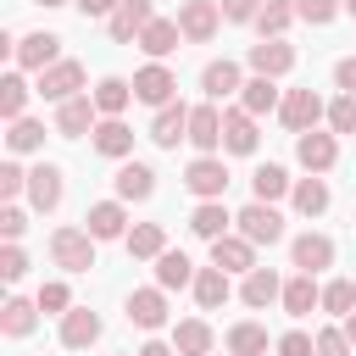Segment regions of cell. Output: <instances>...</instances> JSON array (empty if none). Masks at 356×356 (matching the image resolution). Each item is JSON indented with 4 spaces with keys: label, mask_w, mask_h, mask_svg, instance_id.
Listing matches in <instances>:
<instances>
[{
    "label": "cell",
    "mask_w": 356,
    "mask_h": 356,
    "mask_svg": "<svg viewBox=\"0 0 356 356\" xmlns=\"http://www.w3.org/2000/svg\"><path fill=\"white\" fill-rule=\"evenodd\" d=\"M273 350H278V356H317V339H312V334H300V328H289Z\"/></svg>",
    "instance_id": "obj_48"
},
{
    "label": "cell",
    "mask_w": 356,
    "mask_h": 356,
    "mask_svg": "<svg viewBox=\"0 0 356 356\" xmlns=\"http://www.w3.org/2000/svg\"><path fill=\"white\" fill-rule=\"evenodd\" d=\"M189 289H195V300H200V312H217V306H222V300L234 295V289H228V273H222V267H200Z\"/></svg>",
    "instance_id": "obj_31"
},
{
    "label": "cell",
    "mask_w": 356,
    "mask_h": 356,
    "mask_svg": "<svg viewBox=\"0 0 356 356\" xmlns=\"http://www.w3.org/2000/svg\"><path fill=\"white\" fill-rule=\"evenodd\" d=\"M261 6H267V0H222V17H228V22H256Z\"/></svg>",
    "instance_id": "obj_51"
},
{
    "label": "cell",
    "mask_w": 356,
    "mask_h": 356,
    "mask_svg": "<svg viewBox=\"0 0 356 356\" xmlns=\"http://www.w3.org/2000/svg\"><path fill=\"white\" fill-rule=\"evenodd\" d=\"M217 22H222V6H217V0H184V6H178V33H184L189 44H206V39L217 33Z\"/></svg>",
    "instance_id": "obj_5"
},
{
    "label": "cell",
    "mask_w": 356,
    "mask_h": 356,
    "mask_svg": "<svg viewBox=\"0 0 356 356\" xmlns=\"http://www.w3.org/2000/svg\"><path fill=\"white\" fill-rule=\"evenodd\" d=\"M156 22V6L150 0H117V11L106 17V28H111V39L117 44H139V33Z\"/></svg>",
    "instance_id": "obj_4"
},
{
    "label": "cell",
    "mask_w": 356,
    "mask_h": 356,
    "mask_svg": "<svg viewBox=\"0 0 356 356\" xmlns=\"http://www.w3.org/2000/svg\"><path fill=\"white\" fill-rule=\"evenodd\" d=\"M178 39H184V33H178V17H156V22L139 33V50H145L150 61H161V56L178 50Z\"/></svg>",
    "instance_id": "obj_23"
},
{
    "label": "cell",
    "mask_w": 356,
    "mask_h": 356,
    "mask_svg": "<svg viewBox=\"0 0 356 356\" xmlns=\"http://www.w3.org/2000/svg\"><path fill=\"white\" fill-rule=\"evenodd\" d=\"M356 345L345 339V328H317V356H350Z\"/></svg>",
    "instance_id": "obj_49"
},
{
    "label": "cell",
    "mask_w": 356,
    "mask_h": 356,
    "mask_svg": "<svg viewBox=\"0 0 356 356\" xmlns=\"http://www.w3.org/2000/svg\"><path fill=\"white\" fill-rule=\"evenodd\" d=\"M328 128H334V134H356V95L328 100Z\"/></svg>",
    "instance_id": "obj_44"
},
{
    "label": "cell",
    "mask_w": 356,
    "mask_h": 356,
    "mask_svg": "<svg viewBox=\"0 0 356 356\" xmlns=\"http://www.w3.org/2000/svg\"><path fill=\"white\" fill-rule=\"evenodd\" d=\"M39 95L56 100V106L72 100V95H83V67H78V61H56V67H44V72H39Z\"/></svg>",
    "instance_id": "obj_12"
},
{
    "label": "cell",
    "mask_w": 356,
    "mask_h": 356,
    "mask_svg": "<svg viewBox=\"0 0 356 356\" xmlns=\"http://www.w3.org/2000/svg\"><path fill=\"white\" fill-rule=\"evenodd\" d=\"M95 339H100V317H95L89 306H72V312L61 317V345H67V350H89Z\"/></svg>",
    "instance_id": "obj_20"
},
{
    "label": "cell",
    "mask_w": 356,
    "mask_h": 356,
    "mask_svg": "<svg viewBox=\"0 0 356 356\" xmlns=\"http://www.w3.org/2000/svg\"><path fill=\"white\" fill-rule=\"evenodd\" d=\"M295 161L306 167V172H328L334 161H339V134H295Z\"/></svg>",
    "instance_id": "obj_6"
},
{
    "label": "cell",
    "mask_w": 356,
    "mask_h": 356,
    "mask_svg": "<svg viewBox=\"0 0 356 356\" xmlns=\"http://www.w3.org/2000/svg\"><path fill=\"white\" fill-rule=\"evenodd\" d=\"M256 117L245 111V106H234V111H222V150H234V156H250L256 150Z\"/></svg>",
    "instance_id": "obj_19"
},
{
    "label": "cell",
    "mask_w": 356,
    "mask_h": 356,
    "mask_svg": "<svg viewBox=\"0 0 356 356\" xmlns=\"http://www.w3.org/2000/svg\"><path fill=\"white\" fill-rule=\"evenodd\" d=\"M239 106H245L250 117H267V111H278V106H284V89H278V78H250V83L239 89Z\"/></svg>",
    "instance_id": "obj_25"
},
{
    "label": "cell",
    "mask_w": 356,
    "mask_h": 356,
    "mask_svg": "<svg viewBox=\"0 0 356 356\" xmlns=\"http://www.w3.org/2000/svg\"><path fill=\"white\" fill-rule=\"evenodd\" d=\"M234 222H239V234H245L250 245H278V239H284V217H278V206H267V200H250Z\"/></svg>",
    "instance_id": "obj_3"
},
{
    "label": "cell",
    "mask_w": 356,
    "mask_h": 356,
    "mask_svg": "<svg viewBox=\"0 0 356 356\" xmlns=\"http://www.w3.org/2000/svg\"><path fill=\"white\" fill-rule=\"evenodd\" d=\"M150 139H156L161 150H172L178 139H189V106H178V100H172V106H161V111H156V122H150Z\"/></svg>",
    "instance_id": "obj_21"
},
{
    "label": "cell",
    "mask_w": 356,
    "mask_h": 356,
    "mask_svg": "<svg viewBox=\"0 0 356 356\" xmlns=\"http://www.w3.org/2000/svg\"><path fill=\"white\" fill-rule=\"evenodd\" d=\"M95 150L111 156V161H128V156H134V128H128L122 117H106V122L95 128Z\"/></svg>",
    "instance_id": "obj_22"
},
{
    "label": "cell",
    "mask_w": 356,
    "mask_h": 356,
    "mask_svg": "<svg viewBox=\"0 0 356 356\" xmlns=\"http://www.w3.org/2000/svg\"><path fill=\"white\" fill-rule=\"evenodd\" d=\"M22 228H28V211H22L17 200H6V206H0V234H6V245H17Z\"/></svg>",
    "instance_id": "obj_46"
},
{
    "label": "cell",
    "mask_w": 356,
    "mask_h": 356,
    "mask_svg": "<svg viewBox=\"0 0 356 356\" xmlns=\"http://www.w3.org/2000/svg\"><path fill=\"white\" fill-rule=\"evenodd\" d=\"M128 100H134V83H128V78H100V83H95V111H100V117H122Z\"/></svg>",
    "instance_id": "obj_36"
},
{
    "label": "cell",
    "mask_w": 356,
    "mask_h": 356,
    "mask_svg": "<svg viewBox=\"0 0 356 356\" xmlns=\"http://www.w3.org/2000/svg\"><path fill=\"white\" fill-rule=\"evenodd\" d=\"M211 267H222V273H256V245L245 234H222V239H211Z\"/></svg>",
    "instance_id": "obj_13"
},
{
    "label": "cell",
    "mask_w": 356,
    "mask_h": 356,
    "mask_svg": "<svg viewBox=\"0 0 356 356\" xmlns=\"http://www.w3.org/2000/svg\"><path fill=\"white\" fill-rule=\"evenodd\" d=\"M323 312H334V317H350V312H356V284H350V278H334V284H323Z\"/></svg>",
    "instance_id": "obj_42"
},
{
    "label": "cell",
    "mask_w": 356,
    "mask_h": 356,
    "mask_svg": "<svg viewBox=\"0 0 356 356\" xmlns=\"http://www.w3.org/2000/svg\"><path fill=\"white\" fill-rule=\"evenodd\" d=\"M228 222H234V217H228V206H222V200H200V206L189 211V228H195L200 239H222V234H228Z\"/></svg>",
    "instance_id": "obj_33"
},
{
    "label": "cell",
    "mask_w": 356,
    "mask_h": 356,
    "mask_svg": "<svg viewBox=\"0 0 356 356\" xmlns=\"http://www.w3.org/2000/svg\"><path fill=\"white\" fill-rule=\"evenodd\" d=\"M39 312H56V317H67V312H72V289H67L61 278H50V284L39 289Z\"/></svg>",
    "instance_id": "obj_43"
},
{
    "label": "cell",
    "mask_w": 356,
    "mask_h": 356,
    "mask_svg": "<svg viewBox=\"0 0 356 356\" xmlns=\"http://www.w3.org/2000/svg\"><path fill=\"white\" fill-rule=\"evenodd\" d=\"M6 145H11L17 156H33V150H44V122H33V117H17V122H11V134H6Z\"/></svg>",
    "instance_id": "obj_41"
},
{
    "label": "cell",
    "mask_w": 356,
    "mask_h": 356,
    "mask_svg": "<svg viewBox=\"0 0 356 356\" xmlns=\"http://www.w3.org/2000/svg\"><path fill=\"white\" fill-rule=\"evenodd\" d=\"M33 6H67V0H33Z\"/></svg>",
    "instance_id": "obj_56"
},
{
    "label": "cell",
    "mask_w": 356,
    "mask_h": 356,
    "mask_svg": "<svg viewBox=\"0 0 356 356\" xmlns=\"http://www.w3.org/2000/svg\"><path fill=\"white\" fill-rule=\"evenodd\" d=\"M195 273H200V267H195L184 250H161V256H156V284H161V289H184V284H195Z\"/></svg>",
    "instance_id": "obj_30"
},
{
    "label": "cell",
    "mask_w": 356,
    "mask_h": 356,
    "mask_svg": "<svg viewBox=\"0 0 356 356\" xmlns=\"http://www.w3.org/2000/svg\"><path fill=\"white\" fill-rule=\"evenodd\" d=\"M239 300H245V306H273V300H284V284H278V273H273V267H256V273H245V284H239Z\"/></svg>",
    "instance_id": "obj_27"
},
{
    "label": "cell",
    "mask_w": 356,
    "mask_h": 356,
    "mask_svg": "<svg viewBox=\"0 0 356 356\" xmlns=\"http://www.w3.org/2000/svg\"><path fill=\"white\" fill-rule=\"evenodd\" d=\"M22 273H28V256H22V245H6V250H0V278H6V284H17Z\"/></svg>",
    "instance_id": "obj_50"
},
{
    "label": "cell",
    "mask_w": 356,
    "mask_h": 356,
    "mask_svg": "<svg viewBox=\"0 0 356 356\" xmlns=\"http://www.w3.org/2000/svg\"><path fill=\"white\" fill-rule=\"evenodd\" d=\"M28 95H33V89H28V78H22V72H6V78H0V117H6V122H17V117H22V106H28Z\"/></svg>",
    "instance_id": "obj_39"
},
{
    "label": "cell",
    "mask_w": 356,
    "mask_h": 356,
    "mask_svg": "<svg viewBox=\"0 0 356 356\" xmlns=\"http://www.w3.org/2000/svg\"><path fill=\"white\" fill-rule=\"evenodd\" d=\"M100 122H95V95H72V100H61L56 106V134L61 139H83V134H95Z\"/></svg>",
    "instance_id": "obj_9"
},
{
    "label": "cell",
    "mask_w": 356,
    "mask_h": 356,
    "mask_svg": "<svg viewBox=\"0 0 356 356\" xmlns=\"http://www.w3.org/2000/svg\"><path fill=\"white\" fill-rule=\"evenodd\" d=\"M289 67H295V44H284V39L250 44V72H256V78H284Z\"/></svg>",
    "instance_id": "obj_14"
},
{
    "label": "cell",
    "mask_w": 356,
    "mask_h": 356,
    "mask_svg": "<svg viewBox=\"0 0 356 356\" xmlns=\"http://www.w3.org/2000/svg\"><path fill=\"white\" fill-rule=\"evenodd\" d=\"M345 339H350V345H356V312H350V317H345Z\"/></svg>",
    "instance_id": "obj_55"
},
{
    "label": "cell",
    "mask_w": 356,
    "mask_h": 356,
    "mask_svg": "<svg viewBox=\"0 0 356 356\" xmlns=\"http://www.w3.org/2000/svg\"><path fill=\"white\" fill-rule=\"evenodd\" d=\"M61 61V39L56 33H28V39H17V72H44V67H56Z\"/></svg>",
    "instance_id": "obj_11"
},
{
    "label": "cell",
    "mask_w": 356,
    "mask_h": 356,
    "mask_svg": "<svg viewBox=\"0 0 356 356\" xmlns=\"http://www.w3.org/2000/svg\"><path fill=\"white\" fill-rule=\"evenodd\" d=\"M122 245H128V256H139V261H156V256L167 250V228H161V222H134Z\"/></svg>",
    "instance_id": "obj_29"
},
{
    "label": "cell",
    "mask_w": 356,
    "mask_h": 356,
    "mask_svg": "<svg viewBox=\"0 0 356 356\" xmlns=\"http://www.w3.org/2000/svg\"><path fill=\"white\" fill-rule=\"evenodd\" d=\"M134 356H178V350H172V345H161V339H145Z\"/></svg>",
    "instance_id": "obj_54"
},
{
    "label": "cell",
    "mask_w": 356,
    "mask_h": 356,
    "mask_svg": "<svg viewBox=\"0 0 356 356\" xmlns=\"http://www.w3.org/2000/svg\"><path fill=\"white\" fill-rule=\"evenodd\" d=\"M334 83H339V95H356V56H345L334 67Z\"/></svg>",
    "instance_id": "obj_52"
},
{
    "label": "cell",
    "mask_w": 356,
    "mask_h": 356,
    "mask_svg": "<svg viewBox=\"0 0 356 356\" xmlns=\"http://www.w3.org/2000/svg\"><path fill=\"white\" fill-rule=\"evenodd\" d=\"M50 261L61 273H89L95 267V234L89 228H56L50 234Z\"/></svg>",
    "instance_id": "obj_1"
},
{
    "label": "cell",
    "mask_w": 356,
    "mask_h": 356,
    "mask_svg": "<svg viewBox=\"0 0 356 356\" xmlns=\"http://www.w3.org/2000/svg\"><path fill=\"white\" fill-rule=\"evenodd\" d=\"M72 6H78L83 17H111V11H117V0H72Z\"/></svg>",
    "instance_id": "obj_53"
},
{
    "label": "cell",
    "mask_w": 356,
    "mask_h": 356,
    "mask_svg": "<svg viewBox=\"0 0 356 356\" xmlns=\"http://www.w3.org/2000/svg\"><path fill=\"white\" fill-rule=\"evenodd\" d=\"M200 89H206V100H228V95H239L245 83H239V67L222 56V61H206V72H200Z\"/></svg>",
    "instance_id": "obj_24"
},
{
    "label": "cell",
    "mask_w": 356,
    "mask_h": 356,
    "mask_svg": "<svg viewBox=\"0 0 356 356\" xmlns=\"http://www.w3.org/2000/svg\"><path fill=\"white\" fill-rule=\"evenodd\" d=\"M83 228H89L95 239H128V211H122V200H95V206L83 211Z\"/></svg>",
    "instance_id": "obj_15"
},
{
    "label": "cell",
    "mask_w": 356,
    "mask_h": 356,
    "mask_svg": "<svg viewBox=\"0 0 356 356\" xmlns=\"http://www.w3.org/2000/svg\"><path fill=\"white\" fill-rule=\"evenodd\" d=\"M172 89H178V78L161 67V61H150V67H139L134 72V100H145V106H172Z\"/></svg>",
    "instance_id": "obj_8"
},
{
    "label": "cell",
    "mask_w": 356,
    "mask_h": 356,
    "mask_svg": "<svg viewBox=\"0 0 356 356\" xmlns=\"http://www.w3.org/2000/svg\"><path fill=\"white\" fill-rule=\"evenodd\" d=\"M317 117H328V106H323V95H317V89H284L278 122H284L289 134H312V128H317Z\"/></svg>",
    "instance_id": "obj_2"
},
{
    "label": "cell",
    "mask_w": 356,
    "mask_h": 356,
    "mask_svg": "<svg viewBox=\"0 0 356 356\" xmlns=\"http://www.w3.org/2000/svg\"><path fill=\"white\" fill-rule=\"evenodd\" d=\"M289 189H295V184H289V172H284L278 161H267V167H256V172H250V195H256V200H267V206H273V200H284Z\"/></svg>",
    "instance_id": "obj_32"
},
{
    "label": "cell",
    "mask_w": 356,
    "mask_h": 356,
    "mask_svg": "<svg viewBox=\"0 0 356 356\" xmlns=\"http://www.w3.org/2000/svg\"><path fill=\"white\" fill-rule=\"evenodd\" d=\"M33 323H39V300H22V295H11V300L0 306V328H6L11 339L33 334Z\"/></svg>",
    "instance_id": "obj_34"
},
{
    "label": "cell",
    "mask_w": 356,
    "mask_h": 356,
    "mask_svg": "<svg viewBox=\"0 0 356 356\" xmlns=\"http://www.w3.org/2000/svg\"><path fill=\"white\" fill-rule=\"evenodd\" d=\"M334 11H339V0H295V17H300V22H312V28L334 22Z\"/></svg>",
    "instance_id": "obj_45"
},
{
    "label": "cell",
    "mask_w": 356,
    "mask_h": 356,
    "mask_svg": "<svg viewBox=\"0 0 356 356\" xmlns=\"http://www.w3.org/2000/svg\"><path fill=\"white\" fill-rule=\"evenodd\" d=\"M189 145L200 156H211L222 145V111L217 106H189Z\"/></svg>",
    "instance_id": "obj_18"
},
{
    "label": "cell",
    "mask_w": 356,
    "mask_h": 356,
    "mask_svg": "<svg viewBox=\"0 0 356 356\" xmlns=\"http://www.w3.org/2000/svg\"><path fill=\"white\" fill-rule=\"evenodd\" d=\"M128 323H139V328H161L167 323V289L161 284H150V289H134L128 295Z\"/></svg>",
    "instance_id": "obj_17"
},
{
    "label": "cell",
    "mask_w": 356,
    "mask_h": 356,
    "mask_svg": "<svg viewBox=\"0 0 356 356\" xmlns=\"http://www.w3.org/2000/svg\"><path fill=\"white\" fill-rule=\"evenodd\" d=\"M289 261L317 278L323 267H334V239H328V234H300V239L289 245Z\"/></svg>",
    "instance_id": "obj_16"
},
{
    "label": "cell",
    "mask_w": 356,
    "mask_h": 356,
    "mask_svg": "<svg viewBox=\"0 0 356 356\" xmlns=\"http://www.w3.org/2000/svg\"><path fill=\"white\" fill-rule=\"evenodd\" d=\"M289 22H295V0H267L261 17H256V33H261V39H284Z\"/></svg>",
    "instance_id": "obj_40"
},
{
    "label": "cell",
    "mask_w": 356,
    "mask_h": 356,
    "mask_svg": "<svg viewBox=\"0 0 356 356\" xmlns=\"http://www.w3.org/2000/svg\"><path fill=\"white\" fill-rule=\"evenodd\" d=\"M184 184H189V195H200V200H222V189H228V167H222L217 156H195V161L184 167Z\"/></svg>",
    "instance_id": "obj_7"
},
{
    "label": "cell",
    "mask_w": 356,
    "mask_h": 356,
    "mask_svg": "<svg viewBox=\"0 0 356 356\" xmlns=\"http://www.w3.org/2000/svg\"><path fill=\"white\" fill-rule=\"evenodd\" d=\"M156 195V172L145 161H122L117 167V200H150Z\"/></svg>",
    "instance_id": "obj_26"
},
{
    "label": "cell",
    "mask_w": 356,
    "mask_h": 356,
    "mask_svg": "<svg viewBox=\"0 0 356 356\" xmlns=\"http://www.w3.org/2000/svg\"><path fill=\"white\" fill-rule=\"evenodd\" d=\"M228 356H267V328L261 323H234L228 328Z\"/></svg>",
    "instance_id": "obj_38"
},
{
    "label": "cell",
    "mask_w": 356,
    "mask_h": 356,
    "mask_svg": "<svg viewBox=\"0 0 356 356\" xmlns=\"http://www.w3.org/2000/svg\"><path fill=\"white\" fill-rule=\"evenodd\" d=\"M289 200H295V211H300V217H323V211H328V184L312 172V178H300V184L289 189Z\"/></svg>",
    "instance_id": "obj_37"
},
{
    "label": "cell",
    "mask_w": 356,
    "mask_h": 356,
    "mask_svg": "<svg viewBox=\"0 0 356 356\" xmlns=\"http://www.w3.org/2000/svg\"><path fill=\"white\" fill-rule=\"evenodd\" d=\"M317 306H323L317 278H312V273H295V278L284 284V312H289V317H306V312H317Z\"/></svg>",
    "instance_id": "obj_28"
},
{
    "label": "cell",
    "mask_w": 356,
    "mask_h": 356,
    "mask_svg": "<svg viewBox=\"0 0 356 356\" xmlns=\"http://www.w3.org/2000/svg\"><path fill=\"white\" fill-rule=\"evenodd\" d=\"M345 11H350V17H356V0H345Z\"/></svg>",
    "instance_id": "obj_57"
},
{
    "label": "cell",
    "mask_w": 356,
    "mask_h": 356,
    "mask_svg": "<svg viewBox=\"0 0 356 356\" xmlns=\"http://www.w3.org/2000/svg\"><path fill=\"white\" fill-rule=\"evenodd\" d=\"M172 350H178V356H211V323H206V317H189V323H178V334H172Z\"/></svg>",
    "instance_id": "obj_35"
},
{
    "label": "cell",
    "mask_w": 356,
    "mask_h": 356,
    "mask_svg": "<svg viewBox=\"0 0 356 356\" xmlns=\"http://www.w3.org/2000/svg\"><path fill=\"white\" fill-rule=\"evenodd\" d=\"M61 178H67V172H61L56 161H39V167L28 172V206H33V211H56V206H61V189H67Z\"/></svg>",
    "instance_id": "obj_10"
},
{
    "label": "cell",
    "mask_w": 356,
    "mask_h": 356,
    "mask_svg": "<svg viewBox=\"0 0 356 356\" xmlns=\"http://www.w3.org/2000/svg\"><path fill=\"white\" fill-rule=\"evenodd\" d=\"M0 195H6V200H17V195H28V172H22L17 161H0Z\"/></svg>",
    "instance_id": "obj_47"
}]
</instances>
